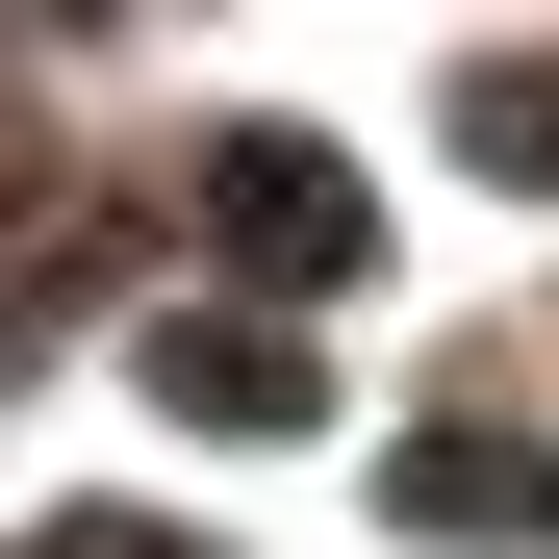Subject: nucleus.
<instances>
[{"label": "nucleus", "instance_id": "f257e3e1", "mask_svg": "<svg viewBox=\"0 0 559 559\" xmlns=\"http://www.w3.org/2000/svg\"><path fill=\"white\" fill-rule=\"evenodd\" d=\"M229 229H254V254H331L356 204H331V178H306V153H280V128H254V178H229Z\"/></svg>", "mask_w": 559, "mask_h": 559}]
</instances>
